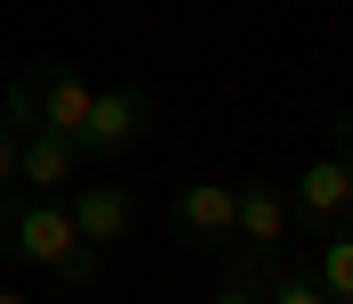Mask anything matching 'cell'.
Masks as SVG:
<instances>
[{
  "label": "cell",
  "instance_id": "obj_1",
  "mask_svg": "<svg viewBox=\"0 0 353 304\" xmlns=\"http://www.w3.org/2000/svg\"><path fill=\"white\" fill-rule=\"evenodd\" d=\"M0 255H17V263L50 272L58 288H90V280L107 272V263H99V247L74 230L66 198H33V190H8V198H0Z\"/></svg>",
  "mask_w": 353,
  "mask_h": 304
},
{
  "label": "cell",
  "instance_id": "obj_2",
  "mask_svg": "<svg viewBox=\"0 0 353 304\" xmlns=\"http://www.w3.org/2000/svg\"><path fill=\"white\" fill-rule=\"evenodd\" d=\"M0 123L8 132H66L83 148V123H90V83L58 58H33L8 91H0Z\"/></svg>",
  "mask_w": 353,
  "mask_h": 304
},
{
  "label": "cell",
  "instance_id": "obj_3",
  "mask_svg": "<svg viewBox=\"0 0 353 304\" xmlns=\"http://www.w3.org/2000/svg\"><path fill=\"white\" fill-rule=\"evenodd\" d=\"M148 123H157V99H148V83H115V91H90L83 156H132Z\"/></svg>",
  "mask_w": 353,
  "mask_h": 304
},
{
  "label": "cell",
  "instance_id": "obj_4",
  "mask_svg": "<svg viewBox=\"0 0 353 304\" xmlns=\"http://www.w3.org/2000/svg\"><path fill=\"white\" fill-rule=\"evenodd\" d=\"M173 239L189 247V255H222L230 247V230H239V190H222V181H189V190H173Z\"/></svg>",
  "mask_w": 353,
  "mask_h": 304
},
{
  "label": "cell",
  "instance_id": "obj_5",
  "mask_svg": "<svg viewBox=\"0 0 353 304\" xmlns=\"http://www.w3.org/2000/svg\"><path fill=\"white\" fill-rule=\"evenodd\" d=\"M288 205H296V222L304 230H353V165L329 148V156H312L304 173H296V190H288Z\"/></svg>",
  "mask_w": 353,
  "mask_h": 304
},
{
  "label": "cell",
  "instance_id": "obj_6",
  "mask_svg": "<svg viewBox=\"0 0 353 304\" xmlns=\"http://www.w3.org/2000/svg\"><path fill=\"white\" fill-rule=\"evenodd\" d=\"M66 214H74V230H83L99 255H107V247H123V239H132V222H140V205H132L123 181H74V190H66Z\"/></svg>",
  "mask_w": 353,
  "mask_h": 304
},
{
  "label": "cell",
  "instance_id": "obj_7",
  "mask_svg": "<svg viewBox=\"0 0 353 304\" xmlns=\"http://www.w3.org/2000/svg\"><path fill=\"white\" fill-rule=\"evenodd\" d=\"M288 230H296L288 190H279V181H239V230H230V247H247V255H271V263H279Z\"/></svg>",
  "mask_w": 353,
  "mask_h": 304
},
{
  "label": "cell",
  "instance_id": "obj_8",
  "mask_svg": "<svg viewBox=\"0 0 353 304\" xmlns=\"http://www.w3.org/2000/svg\"><path fill=\"white\" fill-rule=\"evenodd\" d=\"M74 181H83V148H74L66 132H25V148H17V190L66 198Z\"/></svg>",
  "mask_w": 353,
  "mask_h": 304
},
{
  "label": "cell",
  "instance_id": "obj_9",
  "mask_svg": "<svg viewBox=\"0 0 353 304\" xmlns=\"http://www.w3.org/2000/svg\"><path fill=\"white\" fill-rule=\"evenodd\" d=\"M312 280L329 288V304H353V230H329V239H321V263H312Z\"/></svg>",
  "mask_w": 353,
  "mask_h": 304
},
{
  "label": "cell",
  "instance_id": "obj_10",
  "mask_svg": "<svg viewBox=\"0 0 353 304\" xmlns=\"http://www.w3.org/2000/svg\"><path fill=\"white\" fill-rule=\"evenodd\" d=\"M263 304H329V288H321L312 272H288V263H279L271 288H263Z\"/></svg>",
  "mask_w": 353,
  "mask_h": 304
},
{
  "label": "cell",
  "instance_id": "obj_11",
  "mask_svg": "<svg viewBox=\"0 0 353 304\" xmlns=\"http://www.w3.org/2000/svg\"><path fill=\"white\" fill-rule=\"evenodd\" d=\"M17 148H25V132H8V123H0V198L17 190Z\"/></svg>",
  "mask_w": 353,
  "mask_h": 304
},
{
  "label": "cell",
  "instance_id": "obj_12",
  "mask_svg": "<svg viewBox=\"0 0 353 304\" xmlns=\"http://www.w3.org/2000/svg\"><path fill=\"white\" fill-rule=\"evenodd\" d=\"M337 156H345V165H353V107H345V115H337Z\"/></svg>",
  "mask_w": 353,
  "mask_h": 304
},
{
  "label": "cell",
  "instance_id": "obj_13",
  "mask_svg": "<svg viewBox=\"0 0 353 304\" xmlns=\"http://www.w3.org/2000/svg\"><path fill=\"white\" fill-rule=\"evenodd\" d=\"M0 304H25V288H0Z\"/></svg>",
  "mask_w": 353,
  "mask_h": 304
}]
</instances>
